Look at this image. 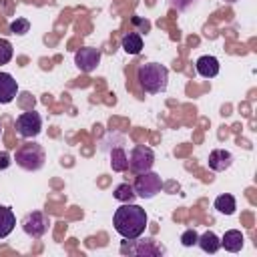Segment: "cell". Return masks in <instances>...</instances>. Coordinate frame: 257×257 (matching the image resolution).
I'll return each mask as SVG.
<instances>
[{"instance_id": "6da1fadb", "label": "cell", "mask_w": 257, "mask_h": 257, "mask_svg": "<svg viewBox=\"0 0 257 257\" xmlns=\"http://www.w3.org/2000/svg\"><path fill=\"white\" fill-rule=\"evenodd\" d=\"M114 231L128 241L139 239L147 229V211L135 203H122L112 217Z\"/></svg>"}, {"instance_id": "7a4b0ae2", "label": "cell", "mask_w": 257, "mask_h": 257, "mask_svg": "<svg viewBox=\"0 0 257 257\" xmlns=\"http://www.w3.org/2000/svg\"><path fill=\"white\" fill-rule=\"evenodd\" d=\"M137 78H139V84L145 92L159 94V92L167 90L169 70H167V66L159 64V62H143L137 70Z\"/></svg>"}, {"instance_id": "3957f363", "label": "cell", "mask_w": 257, "mask_h": 257, "mask_svg": "<svg viewBox=\"0 0 257 257\" xmlns=\"http://www.w3.org/2000/svg\"><path fill=\"white\" fill-rule=\"evenodd\" d=\"M14 161L24 171H40L44 167L46 155H44V149L38 143H24V145L18 147Z\"/></svg>"}, {"instance_id": "277c9868", "label": "cell", "mask_w": 257, "mask_h": 257, "mask_svg": "<svg viewBox=\"0 0 257 257\" xmlns=\"http://www.w3.org/2000/svg\"><path fill=\"white\" fill-rule=\"evenodd\" d=\"M153 165H155V153L147 145H137L131 151V155H128V169L135 175H141V173L151 171Z\"/></svg>"}, {"instance_id": "5b68a950", "label": "cell", "mask_w": 257, "mask_h": 257, "mask_svg": "<svg viewBox=\"0 0 257 257\" xmlns=\"http://www.w3.org/2000/svg\"><path fill=\"white\" fill-rule=\"evenodd\" d=\"M161 187H163V181L157 173L153 171H147V173H141L133 185L137 197L141 199H153L157 193H161Z\"/></svg>"}, {"instance_id": "8992f818", "label": "cell", "mask_w": 257, "mask_h": 257, "mask_svg": "<svg viewBox=\"0 0 257 257\" xmlns=\"http://www.w3.org/2000/svg\"><path fill=\"white\" fill-rule=\"evenodd\" d=\"M48 227H50V217L42 211H30L22 219V229L32 239H38V237L46 235Z\"/></svg>"}, {"instance_id": "52a82bcc", "label": "cell", "mask_w": 257, "mask_h": 257, "mask_svg": "<svg viewBox=\"0 0 257 257\" xmlns=\"http://www.w3.org/2000/svg\"><path fill=\"white\" fill-rule=\"evenodd\" d=\"M16 131L24 139H34L42 131V118L36 110H26L16 118Z\"/></svg>"}, {"instance_id": "ba28073f", "label": "cell", "mask_w": 257, "mask_h": 257, "mask_svg": "<svg viewBox=\"0 0 257 257\" xmlns=\"http://www.w3.org/2000/svg\"><path fill=\"white\" fill-rule=\"evenodd\" d=\"M98 62H100V50L98 48L84 46V48L76 50V54H74V64L80 68V72H86L88 74V72L96 70Z\"/></svg>"}, {"instance_id": "9c48e42d", "label": "cell", "mask_w": 257, "mask_h": 257, "mask_svg": "<svg viewBox=\"0 0 257 257\" xmlns=\"http://www.w3.org/2000/svg\"><path fill=\"white\" fill-rule=\"evenodd\" d=\"M16 94H18V82L14 80V76L8 72H0V104L12 102Z\"/></svg>"}, {"instance_id": "30bf717a", "label": "cell", "mask_w": 257, "mask_h": 257, "mask_svg": "<svg viewBox=\"0 0 257 257\" xmlns=\"http://www.w3.org/2000/svg\"><path fill=\"white\" fill-rule=\"evenodd\" d=\"M231 165H233V155H231L229 151H225V149H215V151H211V155H209V169L221 173V171L229 169Z\"/></svg>"}, {"instance_id": "8fae6325", "label": "cell", "mask_w": 257, "mask_h": 257, "mask_svg": "<svg viewBox=\"0 0 257 257\" xmlns=\"http://www.w3.org/2000/svg\"><path fill=\"white\" fill-rule=\"evenodd\" d=\"M195 66H197V72L203 78H213V76L219 74V60L215 56H211V54H205V56L197 58Z\"/></svg>"}, {"instance_id": "7c38bea8", "label": "cell", "mask_w": 257, "mask_h": 257, "mask_svg": "<svg viewBox=\"0 0 257 257\" xmlns=\"http://www.w3.org/2000/svg\"><path fill=\"white\" fill-rule=\"evenodd\" d=\"M243 241H245V239H243V233H241V231L229 229V231H225V235H223V239H221V247H225V251L237 253V251H241Z\"/></svg>"}, {"instance_id": "4fadbf2b", "label": "cell", "mask_w": 257, "mask_h": 257, "mask_svg": "<svg viewBox=\"0 0 257 257\" xmlns=\"http://www.w3.org/2000/svg\"><path fill=\"white\" fill-rule=\"evenodd\" d=\"M14 225H16V217H14L12 209L0 205V239L8 237L12 233V229H14Z\"/></svg>"}, {"instance_id": "5bb4252c", "label": "cell", "mask_w": 257, "mask_h": 257, "mask_svg": "<svg viewBox=\"0 0 257 257\" xmlns=\"http://www.w3.org/2000/svg\"><path fill=\"white\" fill-rule=\"evenodd\" d=\"M197 245H199L205 253H211V255H213V253L219 251V247H221V239H219L213 231H205V233L197 239Z\"/></svg>"}, {"instance_id": "9a60e30c", "label": "cell", "mask_w": 257, "mask_h": 257, "mask_svg": "<svg viewBox=\"0 0 257 257\" xmlns=\"http://www.w3.org/2000/svg\"><path fill=\"white\" fill-rule=\"evenodd\" d=\"M120 44H122V48H124L126 54H139L143 50V38H141L139 32H126L122 36Z\"/></svg>"}, {"instance_id": "2e32d148", "label": "cell", "mask_w": 257, "mask_h": 257, "mask_svg": "<svg viewBox=\"0 0 257 257\" xmlns=\"http://www.w3.org/2000/svg\"><path fill=\"white\" fill-rule=\"evenodd\" d=\"M133 253H137V255H163L165 247L159 245L155 239H145V241H139V245L133 249Z\"/></svg>"}, {"instance_id": "e0dca14e", "label": "cell", "mask_w": 257, "mask_h": 257, "mask_svg": "<svg viewBox=\"0 0 257 257\" xmlns=\"http://www.w3.org/2000/svg\"><path fill=\"white\" fill-rule=\"evenodd\" d=\"M110 167L116 173H122V171L128 169V157H126V153H124L122 147H114L110 151Z\"/></svg>"}, {"instance_id": "ac0fdd59", "label": "cell", "mask_w": 257, "mask_h": 257, "mask_svg": "<svg viewBox=\"0 0 257 257\" xmlns=\"http://www.w3.org/2000/svg\"><path fill=\"white\" fill-rule=\"evenodd\" d=\"M215 209L223 215H233L235 209H237V203H235V197L229 195V193H223L215 199Z\"/></svg>"}, {"instance_id": "d6986e66", "label": "cell", "mask_w": 257, "mask_h": 257, "mask_svg": "<svg viewBox=\"0 0 257 257\" xmlns=\"http://www.w3.org/2000/svg\"><path fill=\"white\" fill-rule=\"evenodd\" d=\"M112 197H114L116 201H120V203H133L135 197H137V193H135L133 185H128V183H120V185L114 187Z\"/></svg>"}, {"instance_id": "ffe728a7", "label": "cell", "mask_w": 257, "mask_h": 257, "mask_svg": "<svg viewBox=\"0 0 257 257\" xmlns=\"http://www.w3.org/2000/svg\"><path fill=\"white\" fill-rule=\"evenodd\" d=\"M12 54H14V50H12L10 40L0 38V64H8L10 58H12Z\"/></svg>"}, {"instance_id": "44dd1931", "label": "cell", "mask_w": 257, "mask_h": 257, "mask_svg": "<svg viewBox=\"0 0 257 257\" xmlns=\"http://www.w3.org/2000/svg\"><path fill=\"white\" fill-rule=\"evenodd\" d=\"M28 30H30V22H28L26 18H16L14 22H10V32H12V34L22 36V34H26Z\"/></svg>"}, {"instance_id": "7402d4cb", "label": "cell", "mask_w": 257, "mask_h": 257, "mask_svg": "<svg viewBox=\"0 0 257 257\" xmlns=\"http://www.w3.org/2000/svg\"><path fill=\"white\" fill-rule=\"evenodd\" d=\"M197 239H199V235H197L195 229H187V231L181 235V243H183L185 247H193V245H197Z\"/></svg>"}, {"instance_id": "603a6c76", "label": "cell", "mask_w": 257, "mask_h": 257, "mask_svg": "<svg viewBox=\"0 0 257 257\" xmlns=\"http://www.w3.org/2000/svg\"><path fill=\"white\" fill-rule=\"evenodd\" d=\"M195 2H197V0H169V4H171L173 8H177V10H189Z\"/></svg>"}, {"instance_id": "cb8c5ba5", "label": "cell", "mask_w": 257, "mask_h": 257, "mask_svg": "<svg viewBox=\"0 0 257 257\" xmlns=\"http://www.w3.org/2000/svg\"><path fill=\"white\" fill-rule=\"evenodd\" d=\"M8 167H10V155L0 153V169H8Z\"/></svg>"}, {"instance_id": "d4e9b609", "label": "cell", "mask_w": 257, "mask_h": 257, "mask_svg": "<svg viewBox=\"0 0 257 257\" xmlns=\"http://www.w3.org/2000/svg\"><path fill=\"white\" fill-rule=\"evenodd\" d=\"M225 2H237V0H225Z\"/></svg>"}, {"instance_id": "484cf974", "label": "cell", "mask_w": 257, "mask_h": 257, "mask_svg": "<svg viewBox=\"0 0 257 257\" xmlns=\"http://www.w3.org/2000/svg\"><path fill=\"white\" fill-rule=\"evenodd\" d=\"M0 135H2V124H0Z\"/></svg>"}]
</instances>
